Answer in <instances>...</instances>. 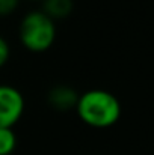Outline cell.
<instances>
[{"instance_id": "5b68a950", "label": "cell", "mask_w": 154, "mask_h": 155, "mask_svg": "<svg viewBox=\"0 0 154 155\" xmlns=\"http://www.w3.org/2000/svg\"><path fill=\"white\" fill-rule=\"evenodd\" d=\"M73 8H74L73 0H44L41 11L54 21L67 18L73 12Z\"/></svg>"}, {"instance_id": "3957f363", "label": "cell", "mask_w": 154, "mask_h": 155, "mask_svg": "<svg viewBox=\"0 0 154 155\" xmlns=\"http://www.w3.org/2000/svg\"><path fill=\"white\" fill-rule=\"evenodd\" d=\"M24 107V97L15 86L0 84V128H12L21 119Z\"/></svg>"}, {"instance_id": "6da1fadb", "label": "cell", "mask_w": 154, "mask_h": 155, "mask_svg": "<svg viewBox=\"0 0 154 155\" xmlns=\"http://www.w3.org/2000/svg\"><path fill=\"white\" fill-rule=\"evenodd\" d=\"M76 113L88 127L104 130L113 127L119 120L122 107L112 92L104 89H89L79 95Z\"/></svg>"}, {"instance_id": "7a4b0ae2", "label": "cell", "mask_w": 154, "mask_h": 155, "mask_svg": "<svg viewBox=\"0 0 154 155\" xmlns=\"http://www.w3.org/2000/svg\"><path fill=\"white\" fill-rule=\"evenodd\" d=\"M56 24L43 11L27 12L21 23L18 36L26 50L32 53H44L54 44Z\"/></svg>"}, {"instance_id": "277c9868", "label": "cell", "mask_w": 154, "mask_h": 155, "mask_svg": "<svg viewBox=\"0 0 154 155\" xmlns=\"http://www.w3.org/2000/svg\"><path fill=\"white\" fill-rule=\"evenodd\" d=\"M47 100L53 108L59 110V111H68L71 108H76V104L79 100V94L67 84H59L51 87Z\"/></svg>"}, {"instance_id": "ba28073f", "label": "cell", "mask_w": 154, "mask_h": 155, "mask_svg": "<svg viewBox=\"0 0 154 155\" xmlns=\"http://www.w3.org/2000/svg\"><path fill=\"white\" fill-rule=\"evenodd\" d=\"M9 57H11V47H9L8 41L0 35V68L8 63Z\"/></svg>"}, {"instance_id": "8992f818", "label": "cell", "mask_w": 154, "mask_h": 155, "mask_svg": "<svg viewBox=\"0 0 154 155\" xmlns=\"http://www.w3.org/2000/svg\"><path fill=\"white\" fill-rule=\"evenodd\" d=\"M17 148V136L12 128H0V155H11Z\"/></svg>"}, {"instance_id": "9c48e42d", "label": "cell", "mask_w": 154, "mask_h": 155, "mask_svg": "<svg viewBox=\"0 0 154 155\" xmlns=\"http://www.w3.org/2000/svg\"><path fill=\"white\" fill-rule=\"evenodd\" d=\"M33 2H35V0H33ZM39 2H44V0H39Z\"/></svg>"}, {"instance_id": "52a82bcc", "label": "cell", "mask_w": 154, "mask_h": 155, "mask_svg": "<svg viewBox=\"0 0 154 155\" xmlns=\"http://www.w3.org/2000/svg\"><path fill=\"white\" fill-rule=\"evenodd\" d=\"M20 0H0V17H6L12 14L18 8Z\"/></svg>"}]
</instances>
